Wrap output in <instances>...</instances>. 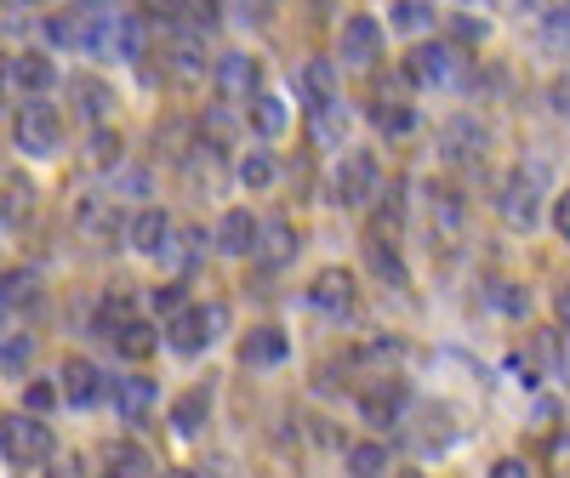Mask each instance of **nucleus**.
<instances>
[{
    "label": "nucleus",
    "instance_id": "f257e3e1",
    "mask_svg": "<svg viewBox=\"0 0 570 478\" xmlns=\"http://www.w3.org/2000/svg\"><path fill=\"white\" fill-rule=\"evenodd\" d=\"M0 456H7V467L35 472V467H52L58 439H52V427H46L35 410H18V416L0 421Z\"/></svg>",
    "mask_w": 570,
    "mask_h": 478
},
{
    "label": "nucleus",
    "instance_id": "f03ea898",
    "mask_svg": "<svg viewBox=\"0 0 570 478\" xmlns=\"http://www.w3.org/2000/svg\"><path fill=\"white\" fill-rule=\"evenodd\" d=\"M12 142H18V155H29V160H58V149H63V114L46 98H23L18 114H12Z\"/></svg>",
    "mask_w": 570,
    "mask_h": 478
},
{
    "label": "nucleus",
    "instance_id": "7ed1b4c3",
    "mask_svg": "<svg viewBox=\"0 0 570 478\" xmlns=\"http://www.w3.org/2000/svg\"><path fill=\"white\" fill-rule=\"evenodd\" d=\"M376 188H383V171H376V155L365 149H348L337 160V171H331V206H343V211H360L376 200Z\"/></svg>",
    "mask_w": 570,
    "mask_h": 478
},
{
    "label": "nucleus",
    "instance_id": "20e7f679",
    "mask_svg": "<svg viewBox=\"0 0 570 478\" xmlns=\"http://www.w3.org/2000/svg\"><path fill=\"white\" fill-rule=\"evenodd\" d=\"M497 217H502V228H513V233H531L537 222H542V171L531 166H519L508 182H502V195H497Z\"/></svg>",
    "mask_w": 570,
    "mask_h": 478
},
{
    "label": "nucleus",
    "instance_id": "39448f33",
    "mask_svg": "<svg viewBox=\"0 0 570 478\" xmlns=\"http://www.w3.org/2000/svg\"><path fill=\"white\" fill-rule=\"evenodd\" d=\"M434 149H440L451 166H468V160H480V155L491 149V131H485L480 114H451V120L440 126V137H434Z\"/></svg>",
    "mask_w": 570,
    "mask_h": 478
},
{
    "label": "nucleus",
    "instance_id": "423d86ee",
    "mask_svg": "<svg viewBox=\"0 0 570 478\" xmlns=\"http://www.w3.org/2000/svg\"><path fill=\"white\" fill-rule=\"evenodd\" d=\"M456 63H462V52L451 40H422L416 52L405 58V80L411 86H451L456 80Z\"/></svg>",
    "mask_w": 570,
    "mask_h": 478
},
{
    "label": "nucleus",
    "instance_id": "0eeeda50",
    "mask_svg": "<svg viewBox=\"0 0 570 478\" xmlns=\"http://www.w3.org/2000/svg\"><path fill=\"white\" fill-rule=\"evenodd\" d=\"M212 86H217V98L246 103L252 91H263V63H257L252 52H223V58L212 63Z\"/></svg>",
    "mask_w": 570,
    "mask_h": 478
},
{
    "label": "nucleus",
    "instance_id": "6e6552de",
    "mask_svg": "<svg viewBox=\"0 0 570 478\" xmlns=\"http://www.w3.org/2000/svg\"><path fill=\"white\" fill-rule=\"evenodd\" d=\"M58 394H63V405H75V410H91V405H104V394H109V376L91 365V359H63V370H58Z\"/></svg>",
    "mask_w": 570,
    "mask_h": 478
},
{
    "label": "nucleus",
    "instance_id": "1a4fd4ad",
    "mask_svg": "<svg viewBox=\"0 0 570 478\" xmlns=\"http://www.w3.org/2000/svg\"><path fill=\"white\" fill-rule=\"evenodd\" d=\"M171 217L160 211V206H142L131 222H126V246L137 251V257H149V262H166V246H171Z\"/></svg>",
    "mask_w": 570,
    "mask_h": 478
},
{
    "label": "nucleus",
    "instance_id": "9d476101",
    "mask_svg": "<svg viewBox=\"0 0 570 478\" xmlns=\"http://www.w3.org/2000/svg\"><path fill=\"white\" fill-rule=\"evenodd\" d=\"M75 233H80V239H98V246H115V239H126V217H120L115 200L86 195V200L75 206Z\"/></svg>",
    "mask_w": 570,
    "mask_h": 478
},
{
    "label": "nucleus",
    "instance_id": "9b49d317",
    "mask_svg": "<svg viewBox=\"0 0 570 478\" xmlns=\"http://www.w3.org/2000/svg\"><path fill=\"white\" fill-rule=\"evenodd\" d=\"M405 405H411V388L400 376H376L371 388L360 394V416L371 421V427H394L400 416H405Z\"/></svg>",
    "mask_w": 570,
    "mask_h": 478
},
{
    "label": "nucleus",
    "instance_id": "f8f14e48",
    "mask_svg": "<svg viewBox=\"0 0 570 478\" xmlns=\"http://www.w3.org/2000/svg\"><path fill=\"white\" fill-rule=\"evenodd\" d=\"M0 69H7V86L23 91V98H46V91L58 86V69H52V58H46V52H12Z\"/></svg>",
    "mask_w": 570,
    "mask_h": 478
},
{
    "label": "nucleus",
    "instance_id": "ddd939ff",
    "mask_svg": "<svg viewBox=\"0 0 570 478\" xmlns=\"http://www.w3.org/2000/svg\"><path fill=\"white\" fill-rule=\"evenodd\" d=\"M308 308H320V313H354V273L348 268H320L314 279H308Z\"/></svg>",
    "mask_w": 570,
    "mask_h": 478
},
{
    "label": "nucleus",
    "instance_id": "4468645a",
    "mask_svg": "<svg viewBox=\"0 0 570 478\" xmlns=\"http://www.w3.org/2000/svg\"><path fill=\"white\" fill-rule=\"evenodd\" d=\"M376 58H383V23L365 18V12H354V18L343 23V63H348V69H371Z\"/></svg>",
    "mask_w": 570,
    "mask_h": 478
},
{
    "label": "nucleus",
    "instance_id": "2eb2a0df",
    "mask_svg": "<svg viewBox=\"0 0 570 478\" xmlns=\"http://www.w3.org/2000/svg\"><path fill=\"white\" fill-rule=\"evenodd\" d=\"M69 103L86 126H104L115 114V86L98 80V74H69Z\"/></svg>",
    "mask_w": 570,
    "mask_h": 478
},
{
    "label": "nucleus",
    "instance_id": "dca6fc26",
    "mask_svg": "<svg viewBox=\"0 0 570 478\" xmlns=\"http://www.w3.org/2000/svg\"><path fill=\"white\" fill-rule=\"evenodd\" d=\"M171 80H183V86H200L206 74H212V63H206V40H200V29H177L171 34Z\"/></svg>",
    "mask_w": 570,
    "mask_h": 478
},
{
    "label": "nucleus",
    "instance_id": "f3484780",
    "mask_svg": "<svg viewBox=\"0 0 570 478\" xmlns=\"http://www.w3.org/2000/svg\"><path fill=\"white\" fill-rule=\"evenodd\" d=\"M104 399L115 405L120 421H142V416L155 410V381H149V376H120V381H109Z\"/></svg>",
    "mask_w": 570,
    "mask_h": 478
},
{
    "label": "nucleus",
    "instance_id": "a211bd4d",
    "mask_svg": "<svg viewBox=\"0 0 570 478\" xmlns=\"http://www.w3.org/2000/svg\"><path fill=\"white\" fill-rule=\"evenodd\" d=\"M263 268H285L297 257V228L285 222V217H268V222H257V251H252Z\"/></svg>",
    "mask_w": 570,
    "mask_h": 478
},
{
    "label": "nucleus",
    "instance_id": "6ab92c4d",
    "mask_svg": "<svg viewBox=\"0 0 570 478\" xmlns=\"http://www.w3.org/2000/svg\"><path fill=\"white\" fill-rule=\"evenodd\" d=\"M212 246L223 251V257H252L257 251V217L252 211H223V222H217V233H212Z\"/></svg>",
    "mask_w": 570,
    "mask_h": 478
},
{
    "label": "nucleus",
    "instance_id": "aec40b11",
    "mask_svg": "<svg viewBox=\"0 0 570 478\" xmlns=\"http://www.w3.org/2000/svg\"><path fill=\"white\" fill-rule=\"evenodd\" d=\"M331 98H337V63H331V58H308L297 69V103L303 109H320Z\"/></svg>",
    "mask_w": 570,
    "mask_h": 478
},
{
    "label": "nucleus",
    "instance_id": "412c9836",
    "mask_svg": "<svg viewBox=\"0 0 570 478\" xmlns=\"http://www.w3.org/2000/svg\"><path fill=\"white\" fill-rule=\"evenodd\" d=\"M104 342H109L115 353H126V359H149V353L160 348V330H155L149 319H137V313H131V319H120V325L109 330Z\"/></svg>",
    "mask_w": 570,
    "mask_h": 478
},
{
    "label": "nucleus",
    "instance_id": "4be33fe9",
    "mask_svg": "<svg viewBox=\"0 0 570 478\" xmlns=\"http://www.w3.org/2000/svg\"><path fill=\"white\" fill-rule=\"evenodd\" d=\"M166 348H171V353H200V348H212L200 308H177V313H166Z\"/></svg>",
    "mask_w": 570,
    "mask_h": 478
},
{
    "label": "nucleus",
    "instance_id": "5701e85b",
    "mask_svg": "<svg viewBox=\"0 0 570 478\" xmlns=\"http://www.w3.org/2000/svg\"><path fill=\"white\" fill-rule=\"evenodd\" d=\"M252 109H246V126L257 131V137H279L285 126H292V114H285V98H279V91H252V98H246Z\"/></svg>",
    "mask_w": 570,
    "mask_h": 478
},
{
    "label": "nucleus",
    "instance_id": "b1692460",
    "mask_svg": "<svg viewBox=\"0 0 570 478\" xmlns=\"http://www.w3.org/2000/svg\"><path fill=\"white\" fill-rule=\"evenodd\" d=\"M285 359V330L279 325H257L252 337L240 342V365L246 370H268V365H279Z\"/></svg>",
    "mask_w": 570,
    "mask_h": 478
},
{
    "label": "nucleus",
    "instance_id": "393cba45",
    "mask_svg": "<svg viewBox=\"0 0 570 478\" xmlns=\"http://www.w3.org/2000/svg\"><path fill=\"white\" fill-rule=\"evenodd\" d=\"M206 421H212V394H206V388H188V394L171 405V434H177V439H195Z\"/></svg>",
    "mask_w": 570,
    "mask_h": 478
},
{
    "label": "nucleus",
    "instance_id": "a878e982",
    "mask_svg": "<svg viewBox=\"0 0 570 478\" xmlns=\"http://www.w3.org/2000/svg\"><path fill=\"white\" fill-rule=\"evenodd\" d=\"M86 23H91L86 7H75V12H52V18H46V40H52L58 52H86Z\"/></svg>",
    "mask_w": 570,
    "mask_h": 478
},
{
    "label": "nucleus",
    "instance_id": "bb28decb",
    "mask_svg": "<svg viewBox=\"0 0 570 478\" xmlns=\"http://www.w3.org/2000/svg\"><path fill=\"white\" fill-rule=\"evenodd\" d=\"M40 302V273L35 268H7L0 273V308L18 313V308H35Z\"/></svg>",
    "mask_w": 570,
    "mask_h": 478
},
{
    "label": "nucleus",
    "instance_id": "cd10ccee",
    "mask_svg": "<svg viewBox=\"0 0 570 478\" xmlns=\"http://www.w3.org/2000/svg\"><path fill=\"white\" fill-rule=\"evenodd\" d=\"M428 217H434V233H445V239H456L462 233V195L451 182H434V195H428Z\"/></svg>",
    "mask_w": 570,
    "mask_h": 478
},
{
    "label": "nucleus",
    "instance_id": "c85d7f7f",
    "mask_svg": "<svg viewBox=\"0 0 570 478\" xmlns=\"http://www.w3.org/2000/svg\"><path fill=\"white\" fill-rule=\"evenodd\" d=\"M120 155H126L120 131H115L109 120L91 126V137H86V166H91V171H120Z\"/></svg>",
    "mask_w": 570,
    "mask_h": 478
},
{
    "label": "nucleus",
    "instance_id": "c756f323",
    "mask_svg": "<svg viewBox=\"0 0 570 478\" xmlns=\"http://www.w3.org/2000/svg\"><path fill=\"white\" fill-rule=\"evenodd\" d=\"M104 467L109 472H126V478H142V472H155V456L142 450L137 439H109L104 445Z\"/></svg>",
    "mask_w": 570,
    "mask_h": 478
},
{
    "label": "nucleus",
    "instance_id": "7c9ffc66",
    "mask_svg": "<svg viewBox=\"0 0 570 478\" xmlns=\"http://www.w3.org/2000/svg\"><path fill=\"white\" fill-rule=\"evenodd\" d=\"M0 195H7V200H0V217H7V228L35 217V182H29V177L7 171V177H0Z\"/></svg>",
    "mask_w": 570,
    "mask_h": 478
},
{
    "label": "nucleus",
    "instance_id": "2f4dec72",
    "mask_svg": "<svg viewBox=\"0 0 570 478\" xmlns=\"http://www.w3.org/2000/svg\"><path fill=\"white\" fill-rule=\"evenodd\" d=\"M537 40H542V52L570 58V7H542L537 12Z\"/></svg>",
    "mask_w": 570,
    "mask_h": 478
},
{
    "label": "nucleus",
    "instance_id": "473e14b6",
    "mask_svg": "<svg viewBox=\"0 0 570 478\" xmlns=\"http://www.w3.org/2000/svg\"><path fill=\"white\" fill-rule=\"evenodd\" d=\"M200 137L212 142V149H228V142L240 137V114L228 109V98H223V103H212V109L200 114Z\"/></svg>",
    "mask_w": 570,
    "mask_h": 478
},
{
    "label": "nucleus",
    "instance_id": "72a5a7b5",
    "mask_svg": "<svg viewBox=\"0 0 570 478\" xmlns=\"http://www.w3.org/2000/svg\"><path fill=\"white\" fill-rule=\"evenodd\" d=\"M365 262H371V273H376V279H389L394 291H405V285H411V273H405L400 251H394V246H383V239H371V246H365Z\"/></svg>",
    "mask_w": 570,
    "mask_h": 478
},
{
    "label": "nucleus",
    "instance_id": "f704fd0d",
    "mask_svg": "<svg viewBox=\"0 0 570 478\" xmlns=\"http://www.w3.org/2000/svg\"><path fill=\"white\" fill-rule=\"evenodd\" d=\"M206 228H171V246H166V257L177 262V268H195L200 257H206Z\"/></svg>",
    "mask_w": 570,
    "mask_h": 478
},
{
    "label": "nucleus",
    "instance_id": "c9c22d12",
    "mask_svg": "<svg viewBox=\"0 0 570 478\" xmlns=\"http://www.w3.org/2000/svg\"><path fill=\"white\" fill-rule=\"evenodd\" d=\"M29 365H35V337H29V330H12V337L0 342V370H7V376H23Z\"/></svg>",
    "mask_w": 570,
    "mask_h": 478
},
{
    "label": "nucleus",
    "instance_id": "e433bc0d",
    "mask_svg": "<svg viewBox=\"0 0 570 478\" xmlns=\"http://www.w3.org/2000/svg\"><path fill=\"white\" fill-rule=\"evenodd\" d=\"M234 182H240V188H268V182H274V155H268V149L240 155V166H234Z\"/></svg>",
    "mask_w": 570,
    "mask_h": 478
},
{
    "label": "nucleus",
    "instance_id": "4c0bfd02",
    "mask_svg": "<svg viewBox=\"0 0 570 478\" xmlns=\"http://www.w3.org/2000/svg\"><path fill=\"white\" fill-rule=\"evenodd\" d=\"M491 34V23L473 12V7H462V12H451V46H480Z\"/></svg>",
    "mask_w": 570,
    "mask_h": 478
},
{
    "label": "nucleus",
    "instance_id": "58836bf2",
    "mask_svg": "<svg viewBox=\"0 0 570 478\" xmlns=\"http://www.w3.org/2000/svg\"><path fill=\"white\" fill-rule=\"evenodd\" d=\"M314 114V131H320V142H343V131H348V114L337 109V98L331 103H320V109H308Z\"/></svg>",
    "mask_w": 570,
    "mask_h": 478
},
{
    "label": "nucleus",
    "instance_id": "ea45409f",
    "mask_svg": "<svg viewBox=\"0 0 570 478\" xmlns=\"http://www.w3.org/2000/svg\"><path fill=\"white\" fill-rule=\"evenodd\" d=\"M389 461H394L389 445H354V450H348V472H365V478H371V472H389Z\"/></svg>",
    "mask_w": 570,
    "mask_h": 478
},
{
    "label": "nucleus",
    "instance_id": "a19ab883",
    "mask_svg": "<svg viewBox=\"0 0 570 478\" xmlns=\"http://www.w3.org/2000/svg\"><path fill=\"white\" fill-rule=\"evenodd\" d=\"M188 29H217L223 23V0H177Z\"/></svg>",
    "mask_w": 570,
    "mask_h": 478
},
{
    "label": "nucleus",
    "instance_id": "79ce46f5",
    "mask_svg": "<svg viewBox=\"0 0 570 478\" xmlns=\"http://www.w3.org/2000/svg\"><path fill=\"white\" fill-rule=\"evenodd\" d=\"M422 23H428V0H394V29L416 34Z\"/></svg>",
    "mask_w": 570,
    "mask_h": 478
},
{
    "label": "nucleus",
    "instance_id": "37998d69",
    "mask_svg": "<svg viewBox=\"0 0 570 478\" xmlns=\"http://www.w3.org/2000/svg\"><path fill=\"white\" fill-rule=\"evenodd\" d=\"M491 308H502V313H513V319H519V313L531 308V297L519 291V285H491Z\"/></svg>",
    "mask_w": 570,
    "mask_h": 478
},
{
    "label": "nucleus",
    "instance_id": "c03bdc74",
    "mask_svg": "<svg viewBox=\"0 0 570 478\" xmlns=\"http://www.w3.org/2000/svg\"><path fill=\"white\" fill-rule=\"evenodd\" d=\"M183 291H188L183 279H171V285H155V291H149V308H155V313H177V308H183Z\"/></svg>",
    "mask_w": 570,
    "mask_h": 478
},
{
    "label": "nucleus",
    "instance_id": "a18cd8bd",
    "mask_svg": "<svg viewBox=\"0 0 570 478\" xmlns=\"http://www.w3.org/2000/svg\"><path fill=\"white\" fill-rule=\"evenodd\" d=\"M376 126H383V131H389V137H405V131H411V126H416V114H411V109H405V103H389V109H383V114H376Z\"/></svg>",
    "mask_w": 570,
    "mask_h": 478
},
{
    "label": "nucleus",
    "instance_id": "49530a36",
    "mask_svg": "<svg viewBox=\"0 0 570 478\" xmlns=\"http://www.w3.org/2000/svg\"><path fill=\"white\" fill-rule=\"evenodd\" d=\"M58 399H63V394L52 388V381H29V394H23V405H29L35 416H46V410H52Z\"/></svg>",
    "mask_w": 570,
    "mask_h": 478
},
{
    "label": "nucleus",
    "instance_id": "de8ad7c7",
    "mask_svg": "<svg viewBox=\"0 0 570 478\" xmlns=\"http://www.w3.org/2000/svg\"><path fill=\"white\" fill-rule=\"evenodd\" d=\"M200 319H206V337L217 342L223 330H228V302H206V308H200Z\"/></svg>",
    "mask_w": 570,
    "mask_h": 478
},
{
    "label": "nucleus",
    "instance_id": "09e8293b",
    "mask_svg": "<svg viewBox=\"0 0 570 478\" xmlns=\"http://www.w3.org/2000/svg\"><path fill=\"white\" fill-rule=\"evenodd\" d=\"M360 359H371V365H394V359H400V342H383V337H376V342L360 348Z\"/></svg>",
    "mask_w": 570,
    "mask_h": 478
},
{
    "label": "nucleus",
    "instance_id": "8fccbe9b",
    "mask_svg": "<svg viewBox=\"0 0 570 478\" xmlns=\"http://www.w3.org/2000/svg\"><path fill=\"white\" fill-rule=\"evenodd\" d=\"M553 233L570 246V188H564V195H553Z\"/></svg>",
    "mask_w": 570,
    "mask_h": 478
},
{
    "label": "nucleus",
    "instance_id": "3c124183",
    "mask_svg": "<svg viewBox=\"0 0 570 478\" xmlns=\"http://www.w3.org/2000/svg\"><path fill=\"white\" fill-rule=\"evenodd\" d=\"M553 337H559V330H537L531 353H537V359H559V342H553Z\"/></svg>",
    "mask_w": 570,
    "mask_h": 478
},
{
    "label": "nucleus",
    "instance_id": "603ef678",
    "mask_svg": "<svg viewBox=\"0 0 570 478\" xmlns=\"http://www.w3.org/2000/svg\"><path fill=\"white\" fill-rule=\"evenodd\" d=\"M234 7L246 12V23H263V18L274 12V0H234Z\"/></svg>",
    "mask_w": 570,
    "mask_h": 478
},
{
    "label": "nucleus",
    "instance_id": "864d4df0",
    "mask_svg": "<svg viewBox=\"0 0 570 478\" xmlns=\"http://www.w3.org/2000/svg\"><path fill=\"white\" fill-rule=\"evenodd\" d=\"M548 98H553V109H559V114H570V74H559V80H553Z\"/></svg>",
    "mask_w": 570,
    "mask_h": 478
},
{
    "label": "nucleus",
    "instance_id": "5fc2aeb1",
    "mask_svg": "<svg viewBox=\"0 0 570 478\" xmlns=\"http://www.w3.org/2000/svg\"><path fill=\"white\" fill-rule=\"evenodd\" d=\"M491 472H497V478H525L531 467H525V461H519V456H502V461H497Z\"/></svg>",
    "mask_w": 570,
    "mask_h": 478
},
{
    "label": "nucleus",
    "instance_id": "6e6d98bb",
    "mask_svg": "<svg viewBox=\"0 0 570 478\" xmlns=\"http://www.w3.org/2000/svg\"><path fill=\"white\" fill-rule=\"evenodd\" d=\"M553 467H570V434H564V439H553Z\"/></svg>",
    "mask_w": 570,
    "mask_h": 478
},
{
    "label": "nucleus",
    "instance_id": "4d7b16f0",
    "mask_svg": "<svg viewBox=\"0 0 570 478\" xmlns=\"http://www.w3.org/2000/svg\"><path fill=\"white\" fill-rule=\"evenodd\" d=\"M559 319L570 325V285H564V291H559Z\"/></svg>",
    "mask_w": 570,
    "mask_h": 478
},
{
    "label": "nucleus",
    "instance_id": "13d9d810",
    "mask_svg": "<svg viewBox=\"0 0 570 478\" xmlns=\"http://www.w3.org/2000/svg\"><path fill=\"white\" fill-rule=\"evenodd\" d=\"M308 12L314 18H331V0H308Z\"/></svg>",
    "mask_w": 570,
    "mask_h": 478
},
{
    "label": "nucleus",
    "instance_id": "bf43d9fd",
    "mask_svg": "<svg viewBox=\"0 0 570 478\" xmlns=\"http://www.w3.org/2000/svg\"><path fill=\"white\" fill-rule=\"evenodd\" d=\"M80 7H86V12H104V7H115V0H80Z\"/></svg>",
    "mask_w": 570,
    "mask_h": 478
},
{
    "label": "nucleus",
    "instance_id": "052dcab7",
    "mask_svg": "<svg viewBox=\"0 0 570 478\" xmlns=\"http://www.w3.org/2000/svg\"><path fill=\"white\" fill-rule=\"evenodd\" d=\"M456 7H473V12H485V7H491V0H456Z\"/></svg>",
    "mask_w": 570,
    "mask_h": 478
},
{
    "label": "nucleus",
    "instance_id": "680f3d73",
    "mask_svg": "<svg viewBox=\"0 0 570 478\" xmlns=\"http://www.w3.org/2000/svg\"><path fill=\"white\" fill-rule=\"evenodd\" d=\"M12 7H52V0H12Z\"/></svg>",
    "mask_w": 570,
    "mask_h": 478
},
{
    "label": "nucleus",
    "instance_id": "e2e57ef3",
    "mask_svg": "<svg viewBox=\"0 0 570 478\" xmlns=\"http://www.w3.org/2000/svg\"><path fill=\"white\" fill-rule=\"evenodd\" d=\"M559 376H564V394H570V359H564V365H559Z\"/></svg>",
    "mask_w": 570,
    "mask_h": 478
},
{
    "label": "nucleus",
    "instance_id": "0e129e2a",
    "mask_svg": "<svg viewBox=\"0 0 570 478\" xmlns=\"http://www.w3.org/2000/svg\"><path fill=\"white\" fill-rule=\"evenodd\" d=\"M0 91H7V69H0Z\"/></svg>",
    "mask_w": 570,
    "mask_h": 478
},
{
    "label": "nucleus",
    "instance_id": "69168bd1",
    "mask_svg": "<svg viewBox=\"0 0 570 478\" xmlns=\"http://www.w3.org/2000/svg\"><path fill=\"white\" fill-rule=\"evenodd\" d=\"M0 233H7V217H0Z\"/></svg>",
    "mask_w": 570,
    "mask_h": 478
}]
</instances>
